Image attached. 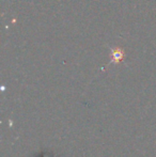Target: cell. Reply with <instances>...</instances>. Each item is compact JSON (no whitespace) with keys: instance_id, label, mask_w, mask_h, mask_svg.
I'll return each instance as SVG.
<instances>
[{"instance_id":"obj_1","label":"cell","mask_w":156,"mask_h":157,"mask_svg":"<svg viewBox=\"0 0 156 157\" xmlns=\"http://www.w3.org/2000/svg\"><path fill=\"white\" fill-rule=\"evenodd\" d=\"M124 50L122 48H115L111 52V62L113 63H120L124 59Z\"/></svg>"}]
</instances>
